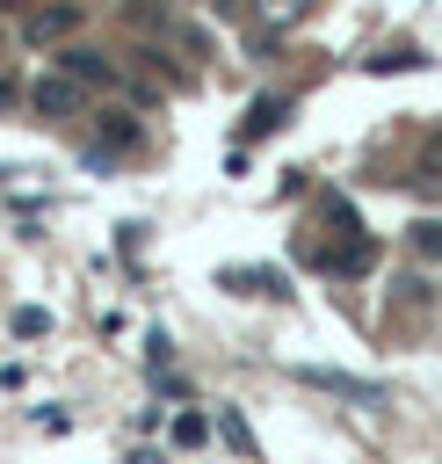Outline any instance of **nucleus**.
<instances>
[{
  "instance_id": "obj_7",
  "label": "nucleus",
  "mask_w": 442,
  "mask_h": 464,
  "mask_svg": "<svg viewBox=\"0 0 442 464\" xmlns=\"http://www.w3.org/2000/svg\"><path fill=\"white\" fill-rule=\"evenodd\" d=\"M225 283L246 290V297H283V276L275 268H225Z\"/></svg>"
},
{
  "instance_id": "obj_4",
  "label": "nucleus",
  "mask_w": 442,
  "mask_h": 464,
  "mask_svg": "<svg viewBox=\"0 0 442 464\" xmlns=\"http://www.w3.org/2000/svg\"><path fill=\"white\" fill-rule=\"evenodd\" d=\"M58 72H65V80H80V87H116V65H109L101 51H80V44H72V51H58Z\"/></svg>"
},
{
  "instance_id": "obj_8",
  "label": "nucleus",
  "mask_w": 442,
  "mask_h": 464,
  "mask_svg": "<svg viewBox=\"0 0 442 464\" xmlns=\"http://www.w3.org/2000/svg\"><path fill=\"white\" fill-rule=\"evenodd\" d=\"M94 130H101V145H109V152H130V145H138V123H130V116H116V109H101V116H94Z\"/></svg>"
},
{
  "instance_id": "obj_1",
  "label": "nucleus",
  "mask_w": 442,
  "mask_h": 464,
  "mask_svg": "<svg viewBox=\"0 0 442 464\" xmlns=\"http://www.w3.org/2000/svg\"><path fill=\"white\" fill-rule=\"evenodd\" d=\"M72 29H80V0H43V7L22 14V44H58Z\"/></svg>"
},
{
  "instance_id": "obj_14",
  "label": "nucleus",
  "mask_w": 442,
  "mask_h": 464,
  "mask_svg": "<svg viewBox=\"0 0 442 464\" xmlns=\"http://www.w3.org/2000/svg\"><path fill=\"white\" fill-rule=\"evenodd\" d=\"M7 102H14V80H0V109H7Z\"/></svg>"
},
{
  "instance_id": "obj_3",
  "label": "nucleus",
  "mask_w": 442,
  "mask_h": 464,
  "mask_svg": "<svg viewBox=\"0 0 442 464\" xmlns=\"http://www.w3.org/2000/svg\"><path fill=\"white\" fill-rule=\"evenodd\" d=\"M29 102H36L43 116H87V94H80V80H65V72H43V80L29 87Z\"/></svg>"
},
{
  "instance_id": "obj_9",
  "label": "nucleus",
  "mask_w": 442,
  "mask_h": 464,
  "mask_svg": "<svg viewBox=\"0 0 442 464\" xmlns=\"http://www.w3.org/2000/svg\"><path fill=\"white\" fill-rule=\"evenodd\" d=\"M362 65H370V72H413V65H428V58H420L413 44H399V51H377V58H362Z\"/></svg>"
},
{
  "instance_id": "obj_13",
  "label": "nucleus",
  "mask_w": 442,
  "mask_h": 464,
  "mask_svg": "<svg viewBox=\"0 0 442 464\" xmlns=\"http://www.w3.org/2000/svg\"><path fill=\"white\" fill-rule=\"evenodd\" d=\"M130 22H145V29H159V22H167V7H152V0H130Z\"/></svg>"
},
{
  "instance_id": "obj_6",
  "label": "nucleus",
  "mask_w": 442,
  "mask_h": 464,
  "mask_svg": "<svg viewBox=\"0 0 442 464\" xmlns=\"http://www.w3.org/2000/svg\"><path fill=\"white\" fill-rule=\"evenodd\" d=\"M290 123V94H261L254 109H246V138H268V130H283Z\"/></svg>"
},
{
  "instance_id": "obj_12",
  "label": "nucleus",
  "mask_w": 442,
  "mask_h": 464,
  "mask_svg": "<svg viewBox=\"0 0 442 464\" xmlns=\"http://www.w3.org/2000/svg\"><path fill=\"white\" fill-rule=\"evenodd\" d=\"M217 428H225V442H232V450H239V457H254V435H246V420H239V413H225V420H217Z\"/></svg>"
},
{
  "instance_id": "obj_11",
  "label": "nucleus",
  "mask_w": 442,
  "mask_h": 464,
  "mask_svg": "<svg viewBox=\"0 0 442 464\" xmlns=\"http://www.w3.org/2000/svg\"><path fill=\"white\" fill-rule=\"evenodd\" d=\"M203 435H210V420H203V413H181V420H174V442H188V450H196Z\"/></svg>"
},
{
  "instance_id": "obj_10",
  "label": "nucleus",
  "mask_w": 442,
  "mask_h": 464,
  "mask_svg": "<svg viewBox=\"0 0 442 464\" xmlns=\"http://www.w3.org/2000/svg\"><path fill=\"white\" fill-rule=\"evenodd\" d=\"M413 246H420L428 261H442V218H428V225H413Z\"/></svg>"
},
{
  "instance_id": "obj_2",
  "label": "nucleus",
  "mask_w": 442,
  "mask_h": 464,
  "mask_svg": "<svg viewBox=\"0 0 442 464\" xmlns=\"http://www.w3.org/2000/svg\"><path fill=\"white\" fill-rule=\"evenodd\" d=\"M297 377L312 392H333V399H355V406H384V384L377 377H348V370H319V362H304Z\"/></svg>"
},
{
  "instance_id": "obj_5",
  "label": "nucleus",
  "mask_w": 442,
  "mask_h": 464,
  "mask_svg": "<svg viewBox=\"0 0 442 464\" xmlns=\"http://www.w3.org/2000/svg\"><path fill=\"white\" fill-rule=\"evenodd\" d=\"M312 14V0H254V22L268 29V36H283V29H297Z\"/></svg>"
}]
</instances>
